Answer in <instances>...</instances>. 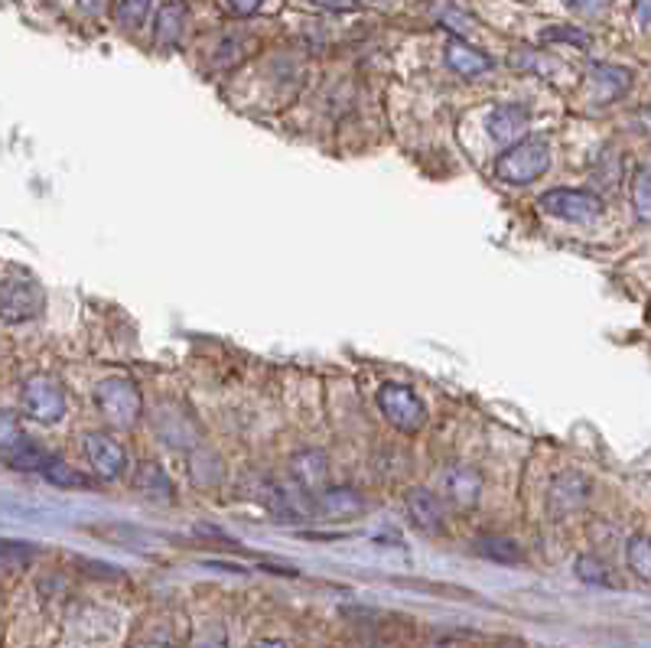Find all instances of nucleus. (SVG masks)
I'll list each match as a JSON object with an SVG mask.
<instances>
[{"label":"nucleus","instance_id":"f257e3e1","mask_svg":"<svg viewBox=\"0 0 651 648\" xmlns=\"http://www.w3.org/2000/svg\"><path fill=\"white\" fill-rule=\"evenodd\" d=\"M550 167V144L540 134H528L518 144L505 147L495 160V177L508 186H532Z\"/></svg>","mask_w":651,"mask_h":648},{"label":"nucleus","instance_id":"f03ea898","mask_svg":"<svg viewBox=\"0 0 651 648\" xmlns=\"http://www.w3.org/2000/svg\"><path fill=\"white\" fill-rule=\"evenodd\" d=\"M43 288L36 284V278L30 271H17V268H7L3 274V291H0V313H3V323L7 326H17V323H30L43 313Z\"/></svg>","mask_w":651,"mask_h":648},{"label":"nucleus","instance_id":"7ed1b4c3","mask_svg":"<svg viewBox=\"0 0 651 648\" xmlns=\"http://www.w3.org/2000/svg\"><path fill=\"white\" fill-rule=\"evenodd\" d=\"M378 408L385 414V420L391 427H398L401 433H420L427 427V405L408 385H398V382L381 385L378 388Z\"/></svg>","mask_w":651,"mask_h":648},{"label":"nucleus","instance_id":"20e7f679","mask_svg":"<svg viewBox=\"0 0 651 648\" xmlns=\"http://www.w3.org/2000/svg\"><path fill=\"white\" fill-rule=\"evenodd\" d=\"M537 209L554 216V219H564L570 226H590L602 216V202L587 192V189H567V186H557V189H547L537 196Z\"/></svg>","mask_w":651,"mask_h":648},{"label":"nucleus","instance_id":"39448f33","mask_svg":"<svg viewBox=\"0 0 651 648\" xmlns=\"http://www.w3.org/2000/svg\"><path fill=\"white\" fill-rule=\"evenodd\" d=\"M95 405L115 427H134L144 411V398L130 378H105L95 391Z\"/></svg>","mask_w":651,"mask_h":648},{"label":"nucleus","instance_id":"423d86ee","mask_svg":"<svg viewBox=\"0 0 651 648\" xmlns=\"http://www.w3.org/2000/svg\"><path fill=\"white\" fill-rule=\"evenodd\" d=\"M20 405H23V414L33 417L36 424H56L65 414V391H62V385L56 378L33 375V378L23 382Z\"/></svg>","mask_w":651,"mask_h":648},{"label":"nucleus","instance_id":"0eeeda50","mask_svg":"<svg viewBox=\"0 0 651 648\" xmlns=\"http://www.w3.org/2000/svg\"><path fill=\"white\" fill-rule=\"evenodd\" d=\"M291 479L306 495H323L329 489V460L319 450H303L291 460Z\"/></svg>","mask_w":651,"mask_h":648},{"label":"nucleus","instance_id":"6e6552de","mask_svg":"<svg viewBox=\"0 0 651 648\" xmlns=\"http://www.w3.org/2000/svg\"><path fill=\"white\" fill-rule=\"evenodd\" d=\"M82 447H85L88 463L95 467V472H98L102 479H118L120 472H124V467H127L124 447H120L115 437H108V433H88Z\"/></svg>","mask_w":651,"mask_h":648},{"label":"nucleus","instance_id":"1a4fd4ad","mask_svg":"<svg viewBox=\"0 0 651 648\" xmlns=\"http://www.w3.org/2000/svg\"><path fill=\"white\" fill-rule=\"evenodd\" d=\"M528 127H532V112L525 105H498L489 115V134L502 147H512L522 137H528Z\"/></svg>","mask_w":651,"mask_h":648},{"label":"nucleus","instance_id":"9d476101","mask_svg":"<svg viewBox=\"0 0 651 648\" xmlns=\"http://www.w3.org/2000/svg\"><path fill=\"white\" fill-rule=\"evenodd\" d=\"M443 492H447V499L456 509L470 512V509H475L479 495H482V475H479L475 467L456 463V467H450V470L443 472Z\"/></svg>","mask_w":651,"mask_h":648},{"label":"nucleus","instance_id":"9b49d317","mask_svg":"<svg viewBox=\"0 0 651 648\" xmlns=\"http://www.w3.org/2000/svg\"><path fill=\"white\" fill-rule=\"evenodd\" d=\"M632 85V72L629 69H619V65H592L590 75H587V92H590L592 102H616L619 95H626Z\"/></svg>","mask_w":651,"mask_h":648},{"label":"nucleus","instance_id":"f8f14e48","mask_svg":"<svg viewBox=\"0 0 651 648\" xmlns=\"http://www.w3.org/2000/svg\"><path fill=\"white\" fill-rule=\"evenodd\" d=\"M361 509H365V499L358 495L356 489H349V485H329L323 495H316V515L319 519H356L361 515Z\"/></svg>","mask_w":651,"mask_h":648},{"label":"nucleus","instance_id":"ddd939ff","mask_svg":"<svg viewBox=\"0 0 651 648\" xmlns=\"http://www.w3.org/2000/svg\"><path fill=\"white\" fill-rule=\"evenodd\" d=\"M186 20H189V7L182 0H170L157 10L154 17V40L157 46L164 50H174L182 43V33H186Z\"/></svg>","mask_w":651,"mask_h":648},{"label":"nucleus","instance_id":"4468645a","mask_svg":"<svg viewBox=\"0 0 651 648\" xmlns=\"http://www.w3.org/2000/svg\"><path fill=\"white\" fill-rule=\"evenodd\" d=\"M447 65H450L456 75H466V79H479V75L492 72V60H489L482 50L463 43V40H450V43H447Z\"/></svg>","mask_w":651,"mask_h":648},{"label":"nucleus","instance_id":"2eb2a0df","mask_svg":"<svg viewBox=\"0 0 651 648\" xmlns=\"http://www.w3.org/2000/svg\"><path fill=\"white\" fill-rule=\"evenodd\" d=\"M408 519L420 531H443V505L430 489L408 492Z\"/></svg>","mask_w":651,"mask_h":648},{"label":"nucleus","instance_id":"dca6fc26","mask_svg":"<svg viewBox=\"0 0 651 648\" xmlns=\"http://www.w3.org/2000/svg\"><path fill=\"white\" fill-rule=\"evenodd\" d=\"M53 457L40 447V443H33V440H27V437H20L17 443H10V447H3V463L10 467V470H20V472H43L46 470V463H50Z\"/></svg>","mask_w":651,"mask_h":648},{"label":"nucleus","instance_id":"f3484780","mask_svg":"<svg viewBox=\"0 0 651 648\" xmlns=\"http://www.w3.org/2000/svg\"><path fill=\"white\" fill-rule=\"evenodd\" d=\"M475 554L485 557V561H492V564H505V567H515L525 557L522 547H518V541H512L505 534H482L475 541Z\"/></svg>","mask_w":651,"mask_h":648},{"label":"nucleus","instance_id":"a211bd4d","mask_svg":"<svg viewBox=\"0 0 651 648\" xmlns=\"http://www.w3.org/2000/svg\"><path fill=\"white\" fill-rule=\"evenodd\" d=\"M137 489L147 499H154V502H170L174 499V482L164 472V467H157V463H144L140 467V472H137Z\"/></svg>","mask_w":651,"mask_h":648},{"label":"nucleus","instance_id":"6ab92c4d","mask_svg":"<svg viewBox=\"0 0 651 648\" xmlns=\"http://www.w3.org/2000/svg\"><path fill=\"white\" fill-rule=\"evenodd\" d=\"M626 564H629V571H632L639 581L651 584V537L649 534H632V537H629V544H626Z\"/></svg>","mask_w":651,"mask_h":648},{"label":"nucleus","instance_id":"aec40b11","mask_svg":"<svg viewBox=\"0 0 651 648\" xmlns=\"http://www.w3.org/2000/svg\"><path fill=\"white\" fill-rule=\"evenodd\" d=\"M574 571H577V577H580L584 584H590V587H606V589L616 587V577H612V571H609V567H606L599 557H592V554L577 557Z\"/></svg>","mask_w":651,"mask_h":648},{"label":"nucleus","instance_id":"412c9836","mask_svg":"<svg viewBox=\"0 0 651 648\" xmlns=\"http://www.w3.org/2000/svg\"><path fill=\"white\" fill-rule=\"evenodd\" d=\"M43 479H50V485H56V489H88V475L69 467L65 460H50L43 470Z\"/></svg>","mask_w":651,"mask_h":648},{"label":"nucleus","instance_id":"4be33fe9","mask_svg":"<svg viewBox=\"0 0 651 648\" xmlns=\"http://www.w3.org/2000/svg\"><path fill=\"white\" fill-rule=\"evenodd\" d=\"M147 13H150V0H118V23L127 30L144 27Z\"/></svg>","mask_w":651,"mask_h":648},{"label":"nucleus","instance_id":"5701e85b","mask_svg":"<svg viewBox=\"0 0 651 648\" xmlns=\"http://www.w3.org/2000/svg\"><path fill=\"white\" fill-rule=\"evenodd\" d=\"M632 202H636V212L639 219L651 222V170H639V177L632 182Z\"/></svg>","mask_w":651,"mask_h":648},{"label":"nucleus","instance_id":"b1692460","mask_svg":"<svg viewBox=\"0 0 651 648\" xmlns=\"http://www.w3.org/2000/svg\"><path fill=\"white\" fill-rule=\"evenodd\" d=\"M0 551H3V564H7V567H27V564L36 557V547H33V544L13 541V537H7Z\"/></svg>","mask_w":651,"mask_h":648},{"label":"nucleus","instance_id":"393cba45","mask_svg":"<svg viewBox=\"0 0 651 648\" xmlns=\"http://www.w3.org/2000/svg\"><path fill=\"white\" fill-rule=\"evenodd\" d=\"M540 40H547V43H570V46H580V50L590 46V36L584 30H577V27H547Z\"/></svg>","mask_w":651,"mask_h":648},{"label":"nucleus","instance_id":"a878e982","mask_svg":"<svg viewBox=\"0 0 651 648\" xmlns=\"http://www.w3.org/2000/svg\"><path fill=\"white\" fill-rule=\"evenodd\" d=\"M192 648H229V633H225V626H206V629L196 636Z\"/></svg>","mask_w":651,"mask_h":648},{"label":"nucleus","instance_id":"bb28decb","mask_svg":"<svg viewBox=\"0 0 651 648\" xmlns=\"http://www.w3.org/2000/svg\"><path fill=\"white\" fill-rule=\"evenodd\" d=\"M574 13H584V17H596V13H602V10H609L612 7V0H564Z\"/></svg>","mask_w":651,"mask_h":648},{"label":"nucleus","instance_id":"cd10ccee","mask_svg":"<svg viewBox=\"0 0 651 648\" xmlns=\"http://www.w3.org/2000/svg\"><path fill=\"white\" fill-rule=\"evenodd\" d=\"M309 3H316L323 10H333V13H353L361 7V0H309Z\"/></svg>","mask_w":651,"mask_h":648},{"label":"nucleus","instance_id":"c85d7f7f","mask_svg":"<svg viewBox=\"0 0 651 648\" xmlns=\"http://www.w3.org/2000/svg\"><path fill=\"white\" fill-rule=\"evenodd\" d=\"M258 7H261V0H229V10L235 17H251V13H258Z\"/></svg>","mask_w":651,"mask_h":648},{"label":"nucleus","instance_id":"c756f323","mask_svg":"<svg viewBox=\"0 0 651 648\" xmlns=\"http://www.w3.org/2000/svg\"><path fill=\"white\" fill-rule=\"evenodd\" d=\"M636 20L642 30H651V0H636Z\"/></svg>","mask_w":651,"mask_h":648},{"label":"nucleus","instance_id":"7c9ffc66","mask_svg":"<svg viewBox=\"0 0 651 648\" xmlns=\"http://www.w3.org/2000/svg\"><path fill=\"white\" fill-rule=\"evenodd\" d=\"M78 7L88 13V17H102L108 10V0H78Z\"/></svg>","mask_w":651,"mask_h":648},{"label":"nucleus","instance_id":"2f4dec72","mask_svg":"<svg viewBox=\"0 0 651 648\" xmlns=\"http://www.w3.org/2000/svg\"><path fill=\"white\" fill-rule=\"evenodd\" d=\"M251 648H291L284 639H258Z\"/></svg>","mask_w":651,"mask_h":648},{"label":"nucleus","instance_id":"473e14b6","mask_svg":"<svg viewBox=\"0 0 651 648\" xmlns=\"http://www.w3.org/2000/svg\"><path fill=\"white\" fill-rule=\"evenodd\" d=\"M495 648H532V646H525V642H505V646H495Z\"/></svg>","mask_w":651,"mask_h":648},{"label":"nucleus","instance_id":"72a5a7b5","mask_svg":"<svg viewBox=\"0 0 651 648\" xmlns=\"http://www.w3.org/2000/svg\"><path fill=\"white\" fill-rule=\"evenodd\" d=\"M649 121H651V112H649Z\"/></svg>","mask_w":651,"mask_h":648}]
</instances>
